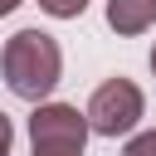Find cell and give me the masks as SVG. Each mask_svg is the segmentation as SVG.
Instances as JSON below:
<instances>
[{
  "instance_id": "5",
  "label": "cell",
  "mask_w": 156,
  "mask_h": 156,
  "mask_svg": "<svg viewBox=\"0 0 156 156\" xmlns=\"http://www.w3.org/2000/svg\"><path fill=\"white\" fill-rule=\"evenodd\" d=\"M39 10L54 15V20H78V15L88 10V0H39Z\"/></svg>"
},
{
  "instance_id": "4",
  "label": "cell",
  "mask_w": 156,
  "mask_h": 156,
  "mask_svg": "<svg viewBox=\"0 0 156 156\" xmlns=\"http://www.w3.org/2000/svg\"><path fill=\"white\" fill-rule=\"evenodd\" d=\"M107 24L117 34H146L156 24V0H107Z\"/></svg>"
},
{
  "instance_id": "7",
  "label": "cell",
  "mask_w": 156,
  "mask_h": 156,
  "mask_svg": "<svg viewBox=\"0 0 156 156\" xmlns=\"http://www.w3.org/2000/svg\"><path fill=\"white\" fill-rule=\"evenodd\" d=\"M10 141H15V127H10V117L0 112V156H10Z\"/></svg>"
},
{
  "instance_id": "3",
  "label": "cell",
  "mask_w": 156,
  "mask_h": 156,
  "mask_svg": "<svg viewBox=\"0 0 156 156\" xmlns=\"http://www.w3.org/2000/svg\"><path fill=\"white\" fill-rule=\"evenodd\" d=\"M141 88L132 83V78H107L98 93H93V102H88V132H98V136H127L136 122H141Z\"/></svg>"
},
{
  "instance_id": "1",
  "label": "cell",
  "mask_w": 156,
  "mask_h": 156,
  "mask_svg": "<svg viewBox=\"0 0 156 156\" xmlns=\"http://www.w3.org/2000/svg\"><path fill=\"white\" fill-rule=\"evenodd\" d=\"M0 68H5V83L15 98L24 102H44L63 73V54H58V39L44 34V29H20L5 54H0Z\"/></svg>"
},
{
  "instance_id": "9",
  "label": "cell",
  "mask_w": 156,
  "mask_h": 156,
  "mask_svg": "<svg viewBox=\"0 0 156 156\" xmlns=\"http://www.w3.org/2000/svg\"><path fill=\"white\" fill-rule=\"evenodd\" d=\"M151 73H156V49H151Z\"/></svg>"
},
{
  "instance_id": "8",
  "label": "cell",
  "mask_w": 156,
  "mask_h": 156,
  "mask_svg": "<svg viewBox=\"0 0 156 156\" xmlns=\"http://www.w3.org/2000/svg\"><path fill=\"white\" fill-rule=\"evenodd\" d=\"M24 0H0V15H10V10H20Z\"/></svg>"
},
{
  "instance_id": "2",
  "label": "cell",
  "mask_w": 156,
  "mask_h": 156,
  "mask_svg": "<svg viewBox=\"0 0 156 156\" xmlns=\"http://www.w3.org/2000/svg\"><path fill=\"white\" fill-rule=\"evenodd\" d=\"M29 156H83L88 146V117L68 102H39L29 112Z\"/></svg>"
},
{
  "instance_id": "6",
  "label": "cell",
  "mask_w": 156,
  "mask_h": 156,
  "mask_svg": "<svg viewBox=\"0 0 156 156\" xmlns=\"http://www.w3.org/2000/svg\"><path fill=\"white\" fill-rule=\"evenodd\" d=\"M122 156H156V132H141V136H132Z\"/></svg>"
}]
</instances>
